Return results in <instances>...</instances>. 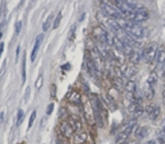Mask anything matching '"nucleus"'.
<instances>
[{
    "label": "nucleus",
    "mask_w": 165,
    "mask_h": 144,
    "mask_svg": "<svg viewBox=\"0 0 165 144\" xmlns=\"http://www.w3.org/2000/svg\"><path fill=\"white\" fill-rule=\"evenodd\" d=\"M118 25L128 33L130 36L134 38H142L145 36V29L144 27L136 23H132V22L127 21L126 19H120V20H116Z\"/></svg>",
    "instance_id": "1"
},
{
    "label": "nucleus",
    "mask_w": 165,
    "mask_h": 144,
    "mask_svg": "<svg viewBox=\"0 0 165 144\" xmlns=\"http://www.w3.org/2000/svg\"><path fill=\"white\" fill-rule=\"evenodd\" d=\"M101 6V11L102 14L105 15L106 17L113 19V20H120V19H125L123 17V15L120 13V11L116 7L115 5H113L110 2H104L102 1L100 3Z\"/></svg>",
    "instance_id": "2"
},
{
    "label": "nucleus",
    "mask_w": 165,
    "mask_h": 144,
    "mask_svg": "<svg viewBox=\"0 0 165 144\" xmlns=\"http://www.w3.org/2000/svg\"><path fill=\"white\" fill-rule=\"evenodd\" d=\"M114 4H116V7L120 11V13L123 15L124 18L127 19L130 16L131 13L136 8V2L134 1H124V0H120V1H114Z\"/></svg>",
    "instance_id": "3"
},
{
    "label": "nucleus",
    "mask_w": 165,
    "mask_h": 144,
    "mask_svg": "<svg viewBox=\"0 0 165 144\" xmlns=\"http://www.w3.org/2000/svg\"><path fill=\"white\" fill-rule=\"evenodd\" d=\"M148 18H149V13H148L147 8L144 6H140L136 7L127 19L129 20V22L138 24L140 22H145V20H148Z\"/></svg>",
    "instance_id": "4"
},
{
    "label": "nucleus",
    "mask_w": 165,
    "mask_h": 144,
    "mask_svg": "<svg viewBox=\"0 0 165 144\" xmlns=\"http://www.w3.org/2000/svg\"><path fill=\"white\" fill-rule=\"evenodd\" d=\"M158 44L151 43L142 50V59L145 62H152L154 59H156L157 51H158Z\"/></svg>",
    "instance_id": "5"
},
{
    "label": "nucleus",
    "mask_w": 165,
    "mask_h": 144,
    "mask_svg": "<svg viewBox=\"0 0 165 144\" xmlns=\"http://www.w3.org/2000/svg\"><path fill=\"white\" fill-rule=\"evenodd\" d=\"M125 54L122 51H119L117 49H111V51H110V57H111L113 59H116L119 63H124L125 61Z\"/></svg>",
    "instance_id": "6"
},
{
    "label": "nucleus",
    "mask_w": 165,
    "mask_h": 144,
    "mask_svg": "<svg viewBox=\"0 0 165 144\" xmlns=\"http://www.w3.org/2000/svg\"><path fill=\"white\" fill-rule=\"evenodd\" d=\"M142 59V51L140 52L138 49H133L132 53L129 55V60L132 64H138V62Z\"/></svg>",
    "instance_id": "7"
},
{
    "label": "nucleus",
    "mask_w": 165,
    "mask_h": 144,
    "mask_svg": "<svg viewBox=\"0 0 165 144\" xmlns=\"http://www.w3.org/2000/svg\"><path fill=\"white\" fill-rule=\"evenodd\" d=\"M42 41H43V34L37 35V38H36V40H35L34 47H33V50H32V52H31V61H34L35 60V57H36L37 52H38V49H39Z\"/></svg>",
    "instance_id": "8"
},
{
    "label": "nucleus",
    "mask_w": 165,
    "mask_h": 144,
    "mask_svg": "<svg viewBox=\"0 0 165 144\" xmlns=\"http://www.w3.org/2000/svg\"><path fill=\"white\" fill-rule=\"evenodd\" d=\"M85 113H86V117L89 123L93 124L94 121H95V116H94V109L90 103L85 105Z\"/></svg>",
    "instance_id": "9"
},
{
    "label": "nucleus",
    "mask_w": 165,
    "mask_h": 144,
    "mask_svg": "<svg viewBox=\"0 0 165 144\" xmlns=\"http://www.w3.org/2000/svg\"><path fill=\"white\" fill-rule=\"evenodd\" d=\"M142 93H144V96L147 100H152L154 97L155 92L154 89H153V86H151L148 82H145L144 86H142Z\"/></svg>",
    "instance_id": "10"
},
{
    "label": "nucleus",
    "mask_w": 165,
    "mask_h": 144,
    "mask_svg": "<svg viewBox=\"0 0 165 144\" xmlns=\"http://www.w3.org/2000/svg\"><path fill=\"white\" fill-rule=\"evenodd\" d=\"M86 63H87V69H88L90 74H91L92 76H94V77H97V73H98L99 70H97V67H95L93 60L91 59V57H90V56H87Z\"/></svg>",
    "instance_id": "11"
},
{
    "label": "nucleus",
    "mask_w": 165,
    "mask_h": 144,
    "mask_svg": "<svg viewBox=\"0 0 165 144\" xmlns=\"http://www.w3.org/2000/svg\"><path fill=\"white\" fill-rule=\"evenodd\" d=\"M134 134L137 139H144L149 134V129L147 126H137L134 131Z\"/></svg>",
    "instance_id": "12"
},
{
    "label": "nucleus",
    "mask_w": 165,
    "mask_h": 144,
    "mask_svg": "<svg viewBox=\"0 0 165 144\" xmlns=\"http://www.w3.org/2000/svg\"><path fill=\"white\" fill-rule=\"evenodd\" d=\"M121 72H122V74L124 76H127L128 78H131L135 75L136 70H135L132 65H123V67H121Z\"/></svg>",
    "instance_id": "13"
},
{
    "label": "nucleus",
    "mask_w": 165,
    "mask_h": 144,
    "mask_svg": "<svg viewBox=\"0 0 165 144\" xmlns=\"http://www.w3.org/2000/svg\"><path fill=\"white\" fill-rule=\"evenodd\" d=\"M156 61L159 64L165 62V48L164 47H160L158 48L157 51V55H156Z\"/></svg>",
    "instance_id": "14"
},
{
    "label": "nucleus",
    "mask_w": 165,
    "mask_h": 144,
    "mask_svg": "<svg viewBox=\"0 0 165 144\" xmlns=\"http://www.w3.org/2000/svg\"><path fill=\"white\" fill-rule=\"evenodd\" d=\"M125 90L126 92H132V93H135L136 92V83H135L133 80H128L127 83L125 84Z\"/></svg>",
    "instance_id": "15"
},
{
    "label": "nucleus",
    "mask_w": 165,
    "mask_h": 144,
    "mask_svg": "<svg viewBox=\"0 0 165 144\" xmlns=\"http://www.w3.org/2000/svg\"><path fill=\"white\" fill-rule=\"evenodd\" d=\"M113 85L115 86V88L118 90H122L124 87H125V83H124L123 79L121 77H118V76L113 79Z\"/></svg>",
    "instance_id": "16"
},
{
    "label": "nucleus",
    "mask_w": 165,
    "mask_h": 144,
    "mask_svg": "<svg viewBox=\"0 0 165 144\" xmlns=\"http://www.w3.org/2000/svg\"><path fill=\"white\" fill-rule=\"evenodd\" d=\"M128 138H129V136L127 134H125L124 132H121V133H119L117 135L115 142L116 144H125L128 141Z\"/></svg>",
    "instance_id": "17"
},
{
    "label": "nucleus",
    "mask_w": 165,
    "mask_h": 144,
    "mask_svg": "<svg viewBox=\"0 0 165 144\" xmlns=\"http://www.w3.org/2000/svg\"><path fill=\"white\" fill-rule=\"evenodd\" d=\"M160 112H161V110H160V107L155 106L154 109L152 110L151 113H150L148 116H149V118L151 119V120H156V119L158 118L159 115H160Z\"/></svg>",
    "instance_id": "18"
},
{
    "label": "nucleus",
    "mask_w": 165,
    "mask_h": 144,
    "mask_svg": "<svg viewBox=\"0 0 165 144\" xmlns=\"http://www.w3.org/2000/svg\"><path fill=\"white\" fill-rule=\"evenodd\" d=\"M62 131L64 132V134L67 136V137H69V136H71L72 135V133H73V131H74V129L73 128H71V126L68 123H64L62 126Z\"/></svg>",
    "instance_id": "19"
},
{
    "label": "nucleus",
    "mask_w": 165,
    "mask_h": 144,
    "mask_svg": "<svg viewBox=\"0 0 165 144\" xmlns=\"http://www.w3.org/2000/svg\"><path fill=\"white\" fill-rule=\"evenodd\" d=\"M157 81H158V75H157V73H152L147 80V82L149 83L151 86H154V85L157 83Z\"/></svg>",
    "instance_id": "20"
},
{
    "label": "nucleus",
    "mask_w": 165,
    "mask_h": 144,
    "mask_svg": "<svg viewBox=\"0 0 165 144\" xmlns=\"http://www.w3.org/2000/svg\"><path fill=\"white\" fill-rule=\"evenodd\" d=\"M134 129H135V123H130L125 126V129H124L123 132L125 134H127L128 136H130L131 134H132V132L134 131Z\"/></svg>",
    "instance_id": "21"
},
{
    "label": "nucleus",
    "mask_w": 165,
    "mask_h": 144,
    "mask_svg": "<svg viewBox=\"0 0 165 144\" xmlns=\"http://www.w3.org/2000/svg\"><path fill=\"white\" fill-rule=\"evenodd\" d=\"M86 140V134H77L74 137V143L76 144H82Z\"/></svg>",
    "instance_id": "22"
},
{
    "label": "nucleus",
    "mask_w": 165,
    "mask_h": 144,
    "mask_svg": "<svg viewBox=\"0 0 165 144\" xmlns=\"http://www.w3.org/2000/svg\"><path fill=\"white\" fill-rule=\"evenodd\" d=\"M24 117H25V114H24V111L22 109H19L18 111V116H17V126H20V124L23 123Z\"/></svg>",
    "instance_id": "23"
},
{
    "label": "nucleus",
    "mask_w": 165,
    "mask_h": 144,
    "mask_svg": "<svg viewBox=\"0 0 165 144\" xmlns=\"http://www.w3.org/2000/svg\"><path fill=\"white\" fill-rule=\"evenodd\" d=\"M51 21H52V15H51V16L47 19V21L43 23V25H42V30L43 31H47L48 29V27L51 26Z\"/></svg>",
    "instance_id": "24"
},
{
    "label": "nucleus",
    "mask_w": 165,
    "mask_h": 144,
    "mask_svg": "<svg viewBox=\"0 0 165 144\" xmlns=\"http://www.w3.org/2000/svg\"><path fill=\"white\" fill-rule=\"evenodd\" d=\"M61 19H62V14L59 13V14H58V16H57V18H56L55 22H54V26H53V27H54V29L59 27L60 22H61Z\"/></svg>",
    "instance_id": "25"
},
{
    "label": "nucleus",
    "mask_w": 165,
    "mask_h": 144,
    "mask_svg": "<svg viewBox=\"0 0 165 144\" xmlns=\"http://www.w3.org/2000/svg\"><path fill=\"white\" fill-rule=\"evenodd\" d=\"M144 112H145V110L142 108L140 106H138L137 108H136V110H135L134 112H133V114H134V116L135 117H140L144 114Z\"/></svg>",
    "instance_id": "26"
},
{
    "label": "nucleus",
    "mask_w": 165,
    "mask_h": 144,
    "mask_svg": "<svg viewBox=\"0 0 165 144\" xmlns=\"http://www.w3.org/2000/svg\"><path fill=\"white\" fill-rule=\"evenodd\" d=\"M25 56H24V58H23V67H22V79H23V82H25V80H26V70H25V67H26V64H25Z\"/></svg>",
    "instance_id": "27"
},
{
    "label": "nucleus",
    "mask_w": 165,
    "mask_h": 144,
    "mask_svg": "<svg viewBox=\"0 0 165 144\" xmlns=\"http://www.w3.org/2000/svg\"><path fill=\"white\" fill-rule=\"evenodd\" d=\"M35 118H36V111H33L32 113H31L30 118H29V126H28L29 128H31V126H33V123H34Z\"/></svg>",
    "instance_id": "28"
},
{
    "label": "nucleus",
    "mask_w": 165,
    "mask_h": 144,
    "mask_svg": "<svg viewBox=\"0 0 165 144\" xmlns=\"http://www.w3.org/2000/svg\"><path fill=\"white\" fill-rule=\"evenodd\" d=\"M21 28H22V22L19 21L16 23V27H14V32H16V34H19L21 31Z\"/></svg>",
    "instance_id": "29"
},
{
    "label": "nucleus",
    "mask_w": 165,
    "mask_h": 144,
    "mask_svg": "<svg viewBox=\"0 0 165 144\" xmlns=\"http://www.w3.org/2000/svg\"><path fill=\"white\" fill-rule=\"evenodd\" d=\"M53 111H54V104H50L48 106V109H47V114L48 115H51Z\"/></svg>",
    "instance_id": "30"
},
{
    "label": "nucleus",
    "mask_w": 165,
    "mask_h": 144,
    "mask_svg": "<svg viewBox=\"0 0 165 144\" xmlns=\"http://www.w3.org/2000/svg\"><path fill=\"white\" fill-rule=\"evenodd\" d=\"M154 105H150V106H148V108H147V113H148V115H149L150 113H151V111L153 109H154Z\"/></svg>",
    "instance_id": "31"
},
{
    "label": "nucleus",
    "mask_w": 165,
    "mask_h": 144,
    "mask_svg": "<svg viewBox=\"0 0 165 144\" xmlns=\"http://www.w3.org/2000/svg\"><path fill=\"white\" fill-rule=\"evenodd\" d=\"M41 79H42V78L39 77V79H38V81H37V84H36V87H37V88H40V85H41Z\"/></svg>",
    "instance_id": "32"
},
{
    "label": "nucleus",
    "mask_w": 165,
    "mask_h": 144,
    "mask_svg": "<svg viewBox=\"0 0 165 144\" xmlns=\"http://www.w3.org/2000/svg\"><path fill=\"white\" fill-rule=\"evenodd\" d=\"M3 47H4V44L3 43H0V56H1L2 52H3Z\"/></svg>",
    "instance_id": "33"
},
{
    "label": "nucleus",
    "mask_w": 165,
    "mask_h": 144,
    "mask_svg": "<svg viewBox=\"0 0 165 144\" xmlns=\"http://www.w3.org/2000/svg\"><path fill=\"white\" fill-rule=\"evenodd\" d=\"M125 144H137V141H135V140H128Z\"/></svg>",
    "instance_id": "34"
},
{
    "label": "nucleus",
    "mask_w": 165,
    "mask_h": 144,
    "mask_svg": "<svg viewBox=\"0 0 165 144\" xmlns=\"http://www.w3.org/2000/svg\"><path fill=\"white\" fill-rule=\"evenodd\" d=\"M145 144H157V143H156V141H155V140H149L148 142H145Z\"/></svg>",
    "instance_id": "35"
},
{
    "label": "nucleus",
    "mask_w": 165,
    "mask_h": 144,
    "mask_svg": "<svg viewBox=\"0 0 165 144\" xmlns=\"http://www.w3.org/2000/svg\"><path fill=\"white\" fill-rule=\"evenodd\" d=\"M29 93H30V88H27V92H26V100H28V97H29Z\"/></svg>",
    "instance_id": "36"
},
{
    "label": "nucleus",
    "mask_w": 165,
    "mask_h": 144,
    "mask_svg": "<svg viewBox=\"0 0 165 144\" xmlns=\"http://www.w3.org/2000/svg\"><path fill=\"white\" fill-rule=\"evenodd\" d=\"M160 135H162V136H165V126H163V129L161 130V134Z\"/></svg>",
    "instance_id": "37"
},
{
    "label": "nucleus",
    "mask_w": 165,
    "mask_h": 144,
    "mask_svg": "<svg viewBox=\"0 0 165 144\" xmlns=\"http://www.w3.org/2000/svg\"><path fill=\"white\" fill-rule=\"evenodd\" d=\"M162 94H163V97H165V86H164V89H163V92H162Z\"/></svg>",
    "instance_id": "38"
},
{
    "label": "nucleus",
    "mask_w": 165,
    "mask_h": 144,
    "mask_svg": "<svg viewBox=\"0 0 165 144\" xmlns=\"http://www.w3.org/2000/svg\"><path fill=\"white\" fill-rule=\"evenodd\" d=\"M164 67H165V62H164Z\"/></svg>",
    "instance_id": "39"
}]
</instances>
